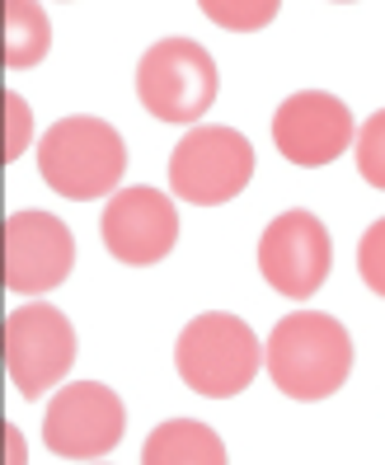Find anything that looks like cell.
I'll list each match as a JSON object with an SVG mask.
<instances>
[{
  "mask_svg": "<svg viewBox=\"0 0 385 465\" xmlns=\"http://www.w3.org/2000/svg\"><path fill=\"white\" fill-rule=\"evenodd\" d=\"M263 367L287 400H329L352 376V334L324 311H291L272 324Z\"/></svg>",
  "mask_w": 385,
  "mask_h": 465,
  "instance_id": "1",
  "label": "cell"
},
{
  "mask_svg": "<svg viewBox=\"0 0 385 465\" xmlns=\"http://www.w3.org/2000/svg\"><path fill=\"white\" fill-rule=\"evenodd\" d=\"M127 170V142L114 123L71 114L52 123L38 142V174L57 198L66 203H90V198H114Z\"/></svg>",
  "mask_w": 385,
  "mask_h": 465,
  "instance_id": "2",
  "label": "cell"
},
{
  "mask_svg": "<svg viewBox=\"0 0 385 465\" xmlns=\"http://www.w3.org/2000/svg\"><path fill=\"white\" fill-rule=\"evenodd\" d=\"M174 367L192 395L231 400L244 386H254V376L263 367V343L250 330V320H240L231 311H207L179 330Z\"/></svg>",
  "mask_w": 385,
  "mask_h": 465,
  "instance_id": "3",
  "label": "cell"
},
{
  "mask_svg": "<svg viewBox=\"0 0 385 465\" xmlns=\"http://www.w3.org/2000/svg\"><path fill=\"white\" fill-rule=\"evenodd\" d=\"M216 85L222 75L212 52L192 38H160L136 62V99L155 123L170 127H198L216 104Z\"/></svg>",
  "mask_w": 385,
  "mask_h": 465,
  "instance_id": "4",
  "label": "cell"
},
{
  "mask_svg": "<svg viewBox=\"0 0 385 465\" xmlns=\"http://www.w3.org/2000/svg\"><path fill=\"white\" fill-rule=\"evenodd\" d=\"M254 179V146L235 127H188L170 155V188L192 207H222Z\"/></svg>",
  "mask_w": 385,
  "mask_h": 465,
  "instance_id": "5",
  "label": "cell"
},
{
  "mask_svg": "<svg viewBox=\"0 0 385 465\" xmlns=\"http://www.w3.org/2000/svg\"><path fill=\"white\" fill-rule=\"evenodd\" d=\"M0 348H5V376L24 400H43L75 362V330L57 306H19L5 315L0 330Z\"/></svg>",
  "mask_w": 385,
  "mask_h": 465,
  "instance_id": "6",
  "label": "cell"
},
{
  "mask_svg": "<svg viewBox=\"0 0 385 465\" xmlns=\"http://www.w3.org/2000/svg\"><path fill=\"white\" fill-rule=\"evenodd\" d=\"M0 282L15 296H43L57 292L71 278L75 263V240L62 216L24 207L5 216V235H0Z\"/></svg>",
  "mask_w": 385,
  "mask_h": 465,
  "instance_id": "7",
  "label": "cell"
},
{
  "mask_svg": "<svg viewBox=\"0 0 385 465\" xmlns=\"http://www.w3.org/2000/svg\"><path fill=\"white\" fill-rule=\"evenodd\" d=\"M329 268H334V240L315 212L291 207L263 226L259 272L272 292H282L287 301H306L329 282Z\"/></svg>",
  "mask_w": 385,
  "mask_h": 465,
  "instance_id": "8",
  "label": "cell"
},
{
  "mask_svg": "<svg viewBox=\"0 0 385 465\" xmlns=\"http://www.w3.org/2000/svg\"><path fill=\"white\" fill-rule=\"evenodd\" d=\"M123 432H127V409L118 391L99 386V381L62 386L43 414V442L62 460H104L123 442Z\"/></svg>",
  "mask_w": 385,
  "mask_h": 465,
  "instance_id": "9",
  "label": "cell"
},
{
  "mask_svg": "<svg viewBox=\"0 0 385 465\" xmlns=\"http://www.w3.org/2000/svg\"><path fill=\"white\" fill-rule=\"evenodd\" d=\"M99 235H104V250L127 268H151L160 259H170V250L179 244L174 198H164L151 183L118 188V193L104 203Z\"/></svg>",
  "mask_w": 385,
  "mask_h": 465,
  "instance_id": "10",
  "label": "cell"
},
{
  "mask_svg": "<svg viewBox=\"0 0 385 465\" xmlns=\"http://www.w3.org/2000/svg\"><path fill=\"white\" fill-rule=\"evenodd\" d=\"M352 142H357V127L348 104L329 90H296L272 114V146L301 170L334 165Z\"/></svg>",
  "mask_w": 385,
  "mask_h": 465,
  "instance_id": "11",
  "label": "cell"
},
{
  "mask_svg": "<svg viewBox=\"0 0 385 465\" xmlns=\"http://www.w3.org/2000/svg\"><path fill=\"white\" fill-rule=\"evenodd\" d=\"M142 465H226V442L198 419H170L151 428Z\"/></svg>",
  "mask_w": 385,
  "mask_h": 465,
  "instance_id": "12",
  "label": "cell"
},
{
  "mask_svg": "<svg viewBox=\"0 0 385 465\" xmlns=\"http://www.w3.org/2000/svg\"><path fill=\"white\" fill-rule=\"evenodd\" d=\"M0 15H5V38H0V62L5 71H29L47 57L52 47V19L38 0H0Z\"/></svg>",
  "mask_w": 385,
  "mask_h": 465,
  "instance_id": "13",
  "label": "cell"
},
{
  "mask_svg": "<svg viewBox=\"0 0 385 465\" xmlns=\"http://www.w3.org/2000/svg\"><path fill=\"white\" fill-rule=\"evenodd\" d=\"M198 10L226 34H259L278 19L282 0H198Z\"/></svg>",
  "mask_w": 385,
  "mask_h": 465,
  "instance_id": "14",
  "label": "cell"
},
{
  "mask_svg": "<svg viewBox=\"0 0 385 465\" xmlns=\"http://www.w3.org/2000/svg\"><path fill=\"white\" fill-rule=\"evenodd\" d=\"M352 155H357V174L385 193V108H376V114L357 127Z\"/></svg>",
  "mask_w": 385,
  "mask_h": 465,
  "instance_id": "15",
  "label": "cell"
},
{
  "mask_svg": "<svg viewBox=\"0 0 385 465\" xmlns=\"http://www.w3.org/2000/svg\"><path fill=\"white\" fill-rule=\"evenodd\" d=\"M0 114H5V142H0V160H5V165H15V160L29 151V142H34V108H29V99H24V94L5 90V94H0Z\"/></svg>",
  "mask_w": 385,
  "mask_h": 465,
  "instance_id": "16",
  "label": "cell"
},
{
  "mask_svg": "<svg viewBox=\"0 0 385 465\" xmlns=\"http://www.w3.org/2000/svg\"><path fill=\"white\" fill-rule=\"evenodd\" d=\"M357 272H362V282L376 296H385V216L371 222L367 235L357 240Z\"/></svg>",
  "mask_w": 385,
  "mask_h": 465,
  "instance_id": "17",
  "label": "cell"
},
{
  "mask_svg": "<svg viewBox=\"0 0 385 465\" xmlns=\"http://www.w3.org/2000/svg\"><path fill=\"white\" fill-rule=\"evenodd\" d=\"M0 437H5V465H29V442L15 423H0Z\"/></svg>",
  "mask_w": 385,
  "mask_h": 465,
  "instance_id": "18",
  "label": "cell"
},
{
  "mask_svg": "<svg viewBox=\"0 0 385 465\" xmlns=\"http://www.w3.org/2000/svg\"><path fill=\"white\" fill-rule=\"evenodd\" d=\"M339 5H352V0H339Z\"/></svg>",
  "mask_w": 385,
  "mask_h": 465,
  "instance_id": "19",
  "label": "cell"
}]
</instances>
